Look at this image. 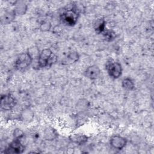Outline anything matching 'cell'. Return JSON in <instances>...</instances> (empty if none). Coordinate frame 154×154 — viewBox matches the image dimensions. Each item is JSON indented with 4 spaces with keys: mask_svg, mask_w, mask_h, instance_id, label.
Listing matches in <instances>:
<instances>
[{
    "mask_svg": "<svg viewBox=\"0 0 154 154\" xmlns=\"http://www.w3.org/2000/svg\"><path fill=\"white\" fill-rule=\"evenodd\" d=\"M37 69L51 67L57 60V56L49 48L43 49L37 58Z\"/></svg>",
    "mask_w": 154,
    "mask_h": 154,
    "instance_id": "obj_2",
    "label": "cell"
},
{
    "mask_svg": "<svg viewBox=\"0 0 154 154\" xmlns=\"http://www.w3.org/2000/svg\"><path fill=\"white\" fill-rule=\"evenodd\" d=\"M80 11L75 5H71L64 7L60 14V20L67 26H74L79 18Z\"/></svg>",
    "mask_w": 154,
    "mask_h": 154,
    "instance_id": "obj_1",
    "label": "cell"
},
{
    "mask_svg": "<svg viewBox=\"0 0 154 154\" xmlns=\"http://www.w3.org/2000/svg\"><path fill=\"white\" fill-rule=\"evenodd\" d=\"M84 73L85 76L87 78L91 80H94L99 76L100 73V70L97 66L92 65L88 67L85 69Z\"/></svg>",
    "mask_w": 154,
    "mask_h": 154,
    "instance_id": "obj_8",
    "label": "cell"
},
{
    "mask_svg": "<svg viewBox=\"0 0 154 154\" xmlns=\"http://www.w3.org/2000/svg\"><path fill=\"white\" fill-rule=\"evenodd\" d=\"M51 28V24L47 22H43L41 24V29L43 31H48Z\"/></svg>",
    "mask_w": 154,
    "mask_h": 154,
    "instance_id": "obj_19",
    "label": "cell"
},
{
    "mask_svg": "<svg viewBox=\"0 0 154 154\" xmlns=\"http://www.w3.org/2000/svg\"><path fill=\"white\" fill-rule=\"evenodd\" d=\"M14 10L16 14L23 15L27 10V5L23 1H16Z\"/></svg>",
    "mask_w": 154,
    "mask_h": 154,
    "instance_id": "obj_13",
    "label": "cell"
},
{
    "mask_svg": "<svg viewBox=\"0 0 154 154\" xmlns=\"http://www.w3.org/2000/svg\"><path fill=\"white\" fill-rule=\"evenodd\" d=\"M70 140L78 145H83L88 141V137L82 134H73L69 137Z\"/></svg>",
    "mask_w": 154,
    "mask_h": 154,
    "instance_id": "obj_10",
    "label": "cell"
},
{
    "mask_svg": "<svg viewBox=\"0 0 154 154\" xmlns=\"http://www.w3.org/2000/svg\"><path fill=\"white\" fill-rule=\"evenodd\" d=\"M94 29L95 32L99 34H102V32L106 29V21L103 18H99L96 19L94 23Z\"/></svg>",
    "mask_w": 154,
    "mask_h": 154,
    "instance_id": "obj_12",
    "label": "cell"
},
{
    "mask_svg": "<svg viewBox=\"0 0 154 154\" xmlns=\"http://www.w3.org/2000/svg\"><path fill=\"white\" fill-rule=\"evenodd\" d=\"M103 37L104 39L107 42H112L113 41L116 37V33L112 30L108 29L106 28V29L102 32Z\"/></svg>",
    "mask_w": 154,
    "mask_h": 154,
    "instance_id": "obj_16",
    "label": "cell"
},
{
    "mask_svg": "<svg viewBox=\"0 0 154 154\" xmlns=\"http://www.w3.org/2000/svg\"><path fill=\"white\" fill-rule=\"evenodd\" d=\"M110 145L116 149L122 150L127 144V140L120 135H115L110 139Z\"/></svg>",
    "mask_w": 154,
    "mask_h": 154,
    "instance_id": "obj_7",
    "label": "cell"
},
{
    "mask_svg": "<svg viewBox=\"0 0 154 154\" xmlns=\"http://www.w3.org/2000/svg\"><path fill=\"white\" fill-rule=\"evenodd\" d=\"M105 69L109 76L113 79L119 78L122 74V66L117 61H108L105 64Z\"/></svg>",
    "mask_w": 154,
    "mask_h": 154,
    "instance_id": "obj_4",
    "label": "cell"
},
{
    "mask_svg": "<svg viewBox=\"0 0 154 154\" xmlns=\"http://www.w3.org/2000/svg\"><path fill=\"white\" fill-rule=\"evenodd\" d=\"M79 59V55L76 51L69 52L67 55L62 60V64L70 65L77 62Z\"/></svg>",
    "mask_w": 154,
    "mask_h": 154,
    "instance_id": "obj_9",
    "label": "cell"
},
{
    "mask_svg": "<svg viewBox=\"0 0 154 154\" xmlns=\"http://www.w3.org/2000/svg\"><path fill=\"white\" fill-rule=\"evenodd\" d=\"M33 57L29 52L22 53L14 62V67L16 69L23 71L28 68L32 64Z\"/></svg>",
    "mask_w": 154,
    "mask_h": 154,
    "instance_id": "obj_3",
    "label": "cell"
},
{
    "mask_svg": "<svg viewBox=\"0 0 154 154\" xmlns=\"http://www.w3.org/2000/svg\"><path fill=\"white\" fill-rule=\"evenodd\" d=\"M17 100L10 93L3 94L1 97V108L4 111L11 110L16 105Z\"/></svg>",
    "mask_w": 154,
    "mask_h": 154,
    "instance_id": "obj_5",
    "label": "cell"
},
{
    "mask_svg": "<svg viewBox=\"0 0 154 154\" xmlns=\"http://www.w3.org/2000/svg\"><path fill=\"white\" fill-rule=\"evenodd\" d=\"M122 87L127 90H133L135 88V84L130 78H125L122 81Z\"/></svg>",
    "mask_w": 154,
    "mask_h": 154,
    "instance_id": "obj_14",
    "label": "cell"
},
{
    "mask_svg": "<svg viewBox=\"0 0 154 154\" xmlns=\"http://www.w3.org/2000/svg\"><path fill=\"white\" fill-rule=\"evenodd\" d=\"M45 136L47 140H53L57 137L58 134L54 129L48 128L45 131Z\"/></svg>",
    "mask_w": 154,
    "mask_h": 154,
    "instance_id": "obj_15",
    "label": "cell"
},
{
    "mask_svg": "<svg viewBox=\"0 0 154 154\" xmlns=\"http://www.w3.org/2000/svg\"><path fill=\"white\" fill-rule=\"evenodd\" d=\"M16 13L14 10L6 11L2 16L1 19V23L3 25H7L11 23L16 17Z\"/></svg>",
    "mask_w": 154,
    "mask_h": 154,
    "instance_id": "obj_11",
    "label": "cell"
},
{
    "mask_svg": "<svg viewBox=\"0 0 154 154\" xmlns=\"http://www.w3.org/2000/svg\"><path fill=\"white\" fill-rule=\"evenodd\" d=\"M25 150V146L22 144L20 140L14 138L8 146L4 150L5 153H22Z\"/></svg>",
    "mask_w": 154,
    "mask_h": 154,
    "instance_id": "obj_6",
    "label": "cell"
},
{
    "mask_svg": "<svg viewBox=\"0 0 154 154\" xmlns=\"http://www.w3.org/2000/svg\"><path fill=\"white\" fill-rule=\"evenodd\" d=\"M34 114L32 112L31 110L29 109H26L23 111V112L21 114V119L23 121H29L32 120L33 118Z\"/></svg>",
    "mask_w": 154,
    "mask_h": 154,
    "instance_id": "obj_17",
    "label": "cell"
},
{
    "mask_svg": "<svg viewBox=\"0 0 154 154\" xmlns=\"http://www.w3.org/2000/svg\"><path fill=\"white\" fill-rule=\"evenodd\" d=\"M13 136L14 138L20 140L24 136V133L22 130L19 129H16L13 132Z\"/></svg>",
    "mask_w": 154,
    "mask_h": 154,
    "instance_id": "obj_18",
    "label": "cell"
}]
</instances>
